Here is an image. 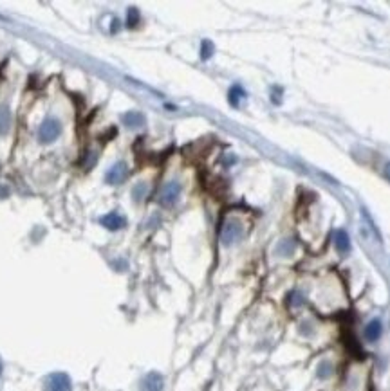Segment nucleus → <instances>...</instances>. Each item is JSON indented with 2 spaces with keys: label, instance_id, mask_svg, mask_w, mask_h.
<instances>
[{
  "label": "nucleus",
  "instance_id": "nucleus-1",
  "mask_svg": "<svg viewBox=\"0 0 390 391\" xmlns=\"http://www.w3.org/2000/svg\"><path fill=\"white\" fill-rule=\"evenodd\" d=\"M244 235V225H242L241 220L237 218H230V220H226L222 224V229H221V240L224 245H231V243L239 242Z\"/></svg>",
  "mask_w": 390,
  "mask_h": 391
},
{
  "label": "nucleus",
  "instance_id": "nucleus-2",
  "mask_svg": "<svg viewBox=\"0 0 390 391\" xmlns=\"http://www.w3.org/2000/svg\"><path fill=\"white\" fill-rule=\"evenodd\" d=\"M61 133V123L54 118H49L40 125L38 128V141L42 145H49L53 141H56Z\"/></svg>",
  "mask_w": 390,
  "mask_h": 391
},
{
  "label": "nucleus",
  "instance_id": "nucleus-3",
  "mask_svg": "<svg viewBox=\"0 0 390 391\" xmlns=\"http://www.w3.org/2000/svg\"><path fill=\"white\" fill-rule=\"evenodd\" d=\"M181 182H177V180H170V182H166L165 186L161 188L159 191V204L161 205H166V208H170V205H174L177 200H179L181 197Z\"/></svg>",
  "mask_w": 390,
  "mask_h": 391
},
{
  "label": "nucleus",
  "instance_id": "nucleus-4",
  "mask_svg": "<svg viewBox=\"0 0 390 391\" xmlns=\"http://www.w3.org/2000/svg\"><path fill=\"white\" fill-rule=\"evenodd\" d=\"M126 175H128V166L125 163H116L114 166H111V170L107 171L105 175V182L111 184V186H116V184H121L123 180L126 179Z\"/></svg>",
  "mask_w": 390,
  "mask_h": 391
},
{
  "label": "nucleus",
  "instance_id": "nucleus-5",
  "mask_svg": "<svg viewBox=\"0 0 390 391\" xmlns=\"http://www.w3.org/2000/svg\"><path fill=\"white\" fill-rule=\"evenodd\" d=\"M47 391H71V379L65 373H53L47 379Z\"/></svg>",
  "mask_w": 390,
  "mask_h": 391
},
{
  "label": "nucleus",
  "instance_id": "nucleus-6",
  "mask_svg": "<svg viewBox=\"0 0 390 391\" xmlns=\"http://www.w3.org/2000/svg\"><path fill=\"white\" fill-rule=\"evenodd\" d=\"M100 224L105 229H109V231H119V229H123L126 225V218L123 215H119V213L112 211L100 218Z\"/></svg>",
  "mask_w": 390,
  "mask_h": 391
},
{
  "label": "nucleus",
  "instance_id": "nucleus-7",
  "mask_svg": "<svg viewBox=\"0 0 390 391\" xmlns=\"http://www.w3.org/2000/svg\"><path fill=\"white\" fill-rule=\"evenodd\" d=\"M141 391H163V377L156 372L148 373L141 382Z\"/></svg>",
  "mask_w": 390,
  "mask_h": 391
},
{
  "label": "nucleus",
  "instance_id": "nucleus-8",
  "mask_svg": "<svg viewBox=\"0 0 390 391\" xmlns=\"http://www.w3.org/2000/svg\"><path fill=\"white\" fill-rule=\"evenodd\" d=\"M121 121L123 125H126L128 128H139V126L145 125V116L138 110H130L121 116Z\"/></svg>",
  "mask_w": 390,
  "mask_h": 391
},
{
  "label": "nucleus",
  "instance_id": "nucleus-9",
  "mask_svg": "<svg viewBox=\"0 0 390 391\" xmlns=\"http://www.w3.org/2000/svg\"><path fill=\"white\" fill-rule=\"evenodd\" d=\"M334 245H336V249L341 255L351 251V240H349V235L343 229H338V231L334 233Z\"/></svg>",
  "mask_w": 390,
  "mask_h": 391
},
{
  "label": "nucleus",
  "instance_id": "nucleus-10",
  "mask_svg": "<svg viewBox=\"0 0 390 391\" xmlns=\"http://www.w3.org/2000/svg\"><path fill=\"white\" fill-rule=\"evenodd\" d=\"M381 332H383L381 321H379V319H372L371 323L367 325V328H365V337L371 342H374L381 337Z\"/></svg>",
  "mask_w": 390,
  "mask_h": 391
},
{
  "label": "nucleus",
  "instance_id": "nucleus-11",
  "mask_svg": "<svg viewBox=\"0 0 390 391\" xmlns=\"http://www.w3.org/2000/svg\"><path fill=\"white\" fill-rule=\"evenodd\" d=\"M246 96L244 88L241 87V85H233V87L230 88V92H228V101H230L231 106H235L237 108L239 105H241V99Z\"/></svg>",
  "mask_w": 390,
  "mask_h": 391
},
{
  "label": "nucleus",
  "instance_id": "nucleus-12",
  "mask_svg": "<svg viewBox=\"0 0 390 391\" xmlns=\"http://www.w3.org/2000/svg\"><path fill=\"white\" fill-rule=\"evenodd\" d=\"M9 125H11V114H9L8 106H2L0 108V133L8 132Z\"/></svg>",
  "mask_w": 390,
  "mask_h": 391
},
{
  "label": "nucleus",
  "instance_id": "nucleus-13",
  "mask_svg": "<svg viewBox=\"0 0 390 391\" xmlns=\"http://www.w3.org/2000/svg\"><path fill=\"white\" fill-rule=\"evenodd\" d=\"M293 251H295V242H291V240H284V242H280L278 247H276V252H278L280 256H289Z\"/></svg>",
  "mask_w": 390,
  "mask_h": 391
},
{
  "label": "nucleus",
  "instance_id": "nucleus-14",
  "mask_svg": "<svg viewBox=\"0 0 390 391\" xmlns=\"http://www.w3.org/2000/svg\"><path fill=\"white\" fill-rule=\"evenodd\" d=\"M213 53H215L213 43H211L210 40H204V42L201 43V58H203V60H210V58L213 56Z\"/></svg>",
  "mask_w": 390,
  "mask_h": 391
},
{
  "label": "nucleus",
  "instance_id": "nucleus-15",
  "mask_svg": "<svg viewBox=\"0 0 390 391\" xmlns=\"http://www.w3.org/2000/svg\"><path fill=\"white\" fill-rule=\"evenodd\" d=\"M331 373H333V364L329 361H321L318 364V377L320 379H329Z\"/></svg>",
  "mask_w": 390,
  "mask_h": 391
},
{
  "label": "nucleus",
  "instance_id": "nucleus-16",
  "mask_svg": "<svg viewBox=\"0 0 390 391\" xmlns=\"http://www.w3.org/2000/svg\"><path fill=\"white\" fill-rule=\"evenodd\" d=\"M146 191H148V188H146L145 182H139L134 186V190H132V197H134L136 202H141L143 198L146 197Z\"/></svg>",
  "mask_w": 390,
  "mask_h": 391
},
{
  "label": "nucleus",
  "instance_id": "nucleus-17",
  "mask_svg": "<svg viewBox=\"0 0 390 391\" xmlns=\"http://www.w3.org/2000/svg\"><path fill=\"white\" fill-rule=\"evenodd\" d=\"M139 24V11L136 8H130L128 11H126V26L132 29V27H136Z\"/></svg>",
  "mask_w": 390,
  "mask_h": 391
},
{
  "label": "nucleus",
  "instance_id": "nucleus-18",
  "mask_svg": "<svg viewBox=\"0 0 390 391\" xmlns=\"http://www.w3.org/2000/svg\"><path fill=\"white\" fill-rule=\"evenodd\" d=\"M87 159H85V163H83V166L87 168V170H91L92 166H94V163H96V159H98V153H94V152H89L87 155Z\"/></svg>",
  "mask_w": 390,
  "mask_h": 391
},
{
  "label": "nucleus",
  "instance_id": "nucleus-19",
  "mask_svg": "<svg viewBox=\"0 0 390 391\" xmlns=\"http://www.w3.org/2000/svg\"><path fill=\"white\" fill-rule=\"evenodd\" d=\"M302 301L304 300H302V296H300L298 292H293L289 296V303L293 305V307H300V305H302Z\"/></svg>",
  "mask_w": 390,
  "mask_h": 391
},
{
  "label": "nucleus",
  "instance_id": "nucleus-20",
  "mask_svg": "<svg viewBox=\"0 0 390 391\" xmlns=\"http://www.w3.org/2000/svg\"><path fill=\"white\" fill-rule=\"evenodd\" d=\"M280 94H282V88H273V98H271V101L275 103V105H280V103H282V98H280Z\"/></svg>",
  "mask_w": 390,
  "mask_h": 391
},
{
  "label": "nucleus",
  "instance_id": "nucleus-21",
  "mask_svg": "<svg viewBox=\"0 0 390 391\" xmlns=\"http://www.w3.org/2000/svg\"><path fill=\"white\" fill-rule=\"evenodd\" d=\"M8 195H9L8 188H6V186H0V198H6Z\"/></svg>",
  "mask_w": 390,
  "mask_h": 391
},
{
  "label": "nucleus",
  "instance_id": "nucleus-22",
  "mask_svg": "<svg viewBox=\"0 0 390 391\" xmlns=\"http://www.w3.org/2000/svg\"><path fill=\"white\" fill-rule=\"evenodd\" d=\"M385 177L390 180V163H386V166H385Z\"/></svg>",
  "mask_w": 390,
  "mask_h": 391
},
{
  "label": "nucleus",
  "instance_id": "nucleus-23",
  "mask_svg": "<svg viewBox=\"0 0 390 391\" xmlns=\"http://www.w3.org/2000/svg\"><path fill=\"white\" fill-rule=\"evenodd\" d=\"M0 373H2V362H0Z\"/></svg>",
  "mask_w": 390,
  "mask_h": 391
}]
</instances>
